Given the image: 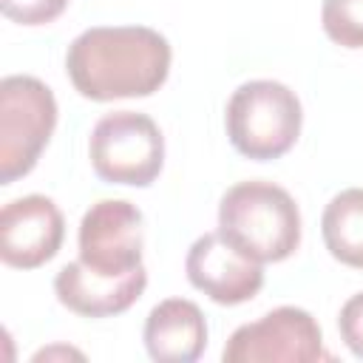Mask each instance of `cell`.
Instances as JSON below:
<instances>
[{
  "mask_svg": "<svg viewBox=\"0 0 363 363\" xmlns=\"http://www.w3.org/2000/svg\"><path fill=\"white\" fill-rule=\"evenodd\" d=\"M147 354L159 363H193L207 346V323L201 309L187 298L156 303L145 320Z\"/></svg>",
  "mask_w": 363,
  "mask_h": 363,
  "instance_id": "11",
  "label": "cell"
},
{
  "mask_svg": "<svg viewBox=\"0 0 363 363\" xmlns=\"http://www.w3.org/2000/svg\"><path fill=\"white\" fill-rule=\"evenodd\" d=\"M218 230L255 261L275 264L301 244V210L284 187L250 179L221 196Z\"/></svg>",
  "mask_w": 363,
  "mask_h": 363,
  "instance_id": "2",
  "label": "cell"
},
{
  "mask_svg": "<svg viewBox=\"0 0 363 363\" xmlns=\"http://www.w3.org/2000/svg\"><path fill=\"white\" fill-rule=\"evenodd\" d=\"M65 238L60 207L40 193L14 199L0 213V258L17 269H34L51 261Z\"/></svg>",
  "mask_w": 363,
  "mask_h": 363,
  "instance_id": "9",
  "label": "cell"
},
{
  "mask_svg": "<svg viewBox=\"0 0 363 363\" xmlns=\"http://www.w3.org/2000/svg\"><path fill=\"white\" fill-rule=\"evenodd\" d=\"M79 261L96 275H128L142 267V210L125 199H102L79 221Z\"/></svg>",
  "mask_w": 363,
  "mask_h": 363,
  "instance_id": "7",
  "label": "cell"
},
{
  "mask_svg": "<svg viewBox=\"0 0 363 363\" xmlns=\"http://www.w3.org/2000/svg\"><path fill=\"white\" fill-rule=\"evenodd\" d=\"M227 136L233 147L255 162L281 159L301 136V99L284 82L250 79L227 102Z\"/></svg>",
  "mask_w": 363,
  "mask_h": 363,
  "instance_id": "3",
  "label": "cell"
},
{
  "mask_svg": "<svg viewBox=\"0 0 363 363\" xmlns=\"http://www.w3.org/2000/svg\"><path fill=\"white\" fill-rule=\"evenodd\" d=\"M88 156L102 182L147 187L162 173L164 136L147 113L113 111L94 125Z\"/></svg>",
  "mask_w": 363,
  "mask_h": 363,
  "instance_id": "5",
  "label": "cell"
},
{
  "mask_svg": "<svg viewBox=\"0 0 363 363\" xmlns=\"http://www.w3.org/2000/svg\"><path fill=\"white\" fill-rule=\"evenodd\" d=\"M68 0H0V9L9 20L20 26H45L65 11Z\"/></svg>",
  "mask_w": 363,
  "mask_h": 363,
  "instance_id": "14",
  "label": "cell"
},
{
  "mask_svg": "<svg viewBox=\"0 0 363 363\" xmlns=\"http://www.w3.org/2000/svg\"><path fill=\"white\" fill-rule=\"evenodd\" d=\"M224 363H312L329 357L318 320L301 306H278L264 318L238 326L224 352Z\"/></svg>",
  "mask_w": 363,
  "mask_h": 363,
  "instance_id": "6",
  "label": "cell"
},
{
  "mask_svg": "<svg viewBox=\"0 0 363 363\" xmlns=\"http://www.w3.org/2000/svg\"><path fill=\"white\" fill-rule=\"evenodd\" d=\"M187 281L221 306H235L255 298L264 286V264L238 250L221 230L204 233L193 241L187 261Z\"/></svg>",
  "mask_w": 363,
  "mask_h": 363,
  "instance_id": "8",
  "label": "cell"
},
{
  "mask_svg": "<svg viewBox=\"0 0 363 363\" xmlns=\"http://www.w3.org/2000/svg\"><path fill=\"white\" fill-rule=\"evenodd\" d=\"M147 286L145 267L128 275H96L79 258L65 264L54 278V292L62 306L82 318H108L130 309Z\"/></svg>",
  "mask_w": 363,
  "mask_h": 363,
  "instance_id": "10",
  "label": "cell"
},
{
  "mask_svg": "<svg viewBox=\"0 0 363 363\" xmlns=\"http://www.w3.org/2000/svg\"><path fill=\"white\" fill-rule=\"evenodd\" d=\"M57 125V99L45 82L11 74L0 82V184L31 173Z\"/></svg>",
  "mask_w": 363,
  "mask_h": 363,
  "instance_id": "4",
  "label": "cell"
},
{
  "mask_svg": "<svg viewBox=\"0 0 363 363\" xmlns=\"http://www.w3.org/2000/svg\"><path fill=\"white\" fill-rule=\"evenodd\" d=\"M337 329L352 354L363 357V292L352 295L337 315Z\"/></svg>",
  "mask_w": 363,
  "mask_h": 363,
  "instance_id": "15",
  "label": "cell"
},
{
  "mask_svg": "<svg viewBox=\"0 0 363 363\" xmlns=\"http://www.w3.org/2000/svg\"><path fill=\"white\" fill-rule=\"evenodd\" d=\"M170 43L147 26H96L74 37L65 71L85 99L150 96L170 74Z\"/></svg>",
  "mask_w": 363,
  "mask_h": 363,
  "instance_id": "1",
  "label": "cell"
},
{
  "mask_svg": "<svg viewBox=\"0 0 363 363\" xmlns=\"http://www.w3.org/2000/svg\"><path fill=\"white\" fill-rule=\"evenodd\" d=\"M320 23L332 43L363 48V0H323Z\"/></svg>",
  "mask_w": 363,
  "mask_h": 363,
  "instance_id": "13",
  "label": "cell"
},
{
  "mask_svg": "<svg viewBox=\"0 0 363 363\" xmlns=\"http://www.w3.org/2000/svg\"><path fill=\"white\" fill-rule=\"evenodd\" d=\"M323 244L346 267L363 269V187L340 190L320 218Z\"/></svg>",
  "mask_w": 363,
  "mask_h": 363,
  "instance_id": "12",
  "label": "cell"
}]
</instances>
